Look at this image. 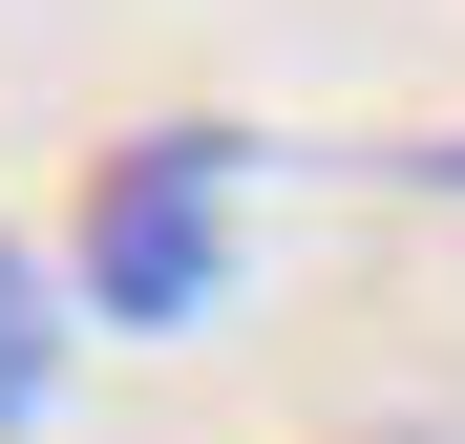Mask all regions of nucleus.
<instances>
[{
    "label": "nucleus",
    "mask_w": 465,
    "mask_h": 444,
    "mask_svg": "<svg viewBox=\"0 0 465 444\" xmlns=\"http://www.w3.org/2000/svg\"><path fill=\"white\" fill-rule=\"evenodd\" d=\"M339 444H465V402H402V423H339Z\"/></svg>",
    "instance_id": "7ed1b4c3"
},
{
    "label": "nucleus",
    "mask_w": 465,
    "mask_h": 444,
    "mask_svg": "<svg viewBox=\"0 0 465 444\" xmlns=\"http://www.w3.org/2000/svg\"><path fill=\"white\" fill-rule=\"evenodd\" d=\"M43 402H64V275H43L22 233H0V444H22Z\"/></svg>",
    "instance_id": "f03ea898"
},
{
    "label": "nucleus",
    "mask_w": 465,
    "mask_h": 444,
    "mask_svg": "<svg viewBox=\"0 0 465 444\" xmlns=\"http://www.w3.org/2000/svg\"><path fill=\"white\" fill-rule=\"evenodd\" d=\"M275 148L232 127V106H170V127H127L85 148V233H64V318H106V339H191L212 296H232V212H254Z\"/></svg>",
    "instance_id": "f257e3e1"
},
{
    "label": "nucleus",
    "mask_w": 465,
    "mask_h": 444,
    "mask_svg": "<svg viewBox=\"0 0 465 444\" xmlns=\"http://www.w3.org/2000/svg\"><path fill=\"white\" fill-rule=\"evenodd\" d=\"M423 191H465V148H423Z\"/></svg>",
    "instance_id": "20e7f679"
}]
</instances>
